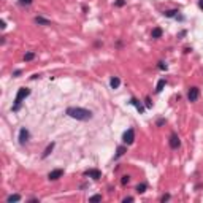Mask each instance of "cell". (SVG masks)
Masks as SVG:
<instances>
[{
	"label": "cell",
	"instance_id": "cell-1",
	"mask_svg": "<svg viewBox=\"0 0 203 203\" xmlns=\"http://www.w3.org/2000/svg\"><path fill=\"white\" fill-rule=\"evenodd\" d=\"M70 117L76 121H90L92 119V111L90 110H86V108H76V106H70L67 108L65 111Z\"/></svg>",
	"mask_w": 203,
	"mask_h": 203
},
{
	"label": "cell",
	"instance_id": "cell-2",
	"mask_svg": "<svg viewBox=\"0 0 203 203\" xmlns=\"http://www.w3.org/2000/svg\"><path fill=\"white\" fill-rule=\"evenodd\" d=\"M30 95V89L29 87H21V89L18 90V94H16L14 97V102H13V106H11V111H19V108H21L22 105V100L27 99V97Z\"/></svg>",
	"mask_w": 203,
	"mask_h": 203
},
{
	"label": "cell",
	"instance_id": "cell-3",
	"mask_svg": "<svg viewBox=\"0 0 203 203\" xmlns=\"http://www.w3.org/2000/svg\"><path fill=\"white\" fill-rule=\"evenodd\" d=\"M122 141H124V144H132V143H133V141H135V130H133V128H127V130L124 132Z\"/></svg>",
	"mask_w": 203,
	"mask_h": 203
},
{
	"label": "cell",
	"instance_id": "cell-4",
	"mask_svg": "<svg viewBox=\"0 0 203 203\" xmlns=\"http://www.w3.org/2000/svg\"><path fill=\"white\" fill-rule=\"evenodd\" d=\"M198 97H200V89H198V87L194 86L187 90V100L189 102H197Z\"/></svg>",
	"mask_w": 203,
	"mask_h": 203
},
{
	"label": "cell",
	"instance_id": "cell-5",
	"mask_svg": "<svg viewBox=\"0 0 203 203\" xmlns=\"http://www.w3.org/2000/svg\"><path fill=\"white\" fill-rule=\"evenodd\" d=\"M29 138H30V132L27 130L26 127H21V130H19V137H18L19 144H26L27 141H29Z\"/></svg>",
	"mask_w": 203,
	"mask_h": 203
},
{
	"label": "cell",
	"instance_id": "cell-6",
	"mask_svg": "<svg viewBox=\"0 0 203 203\" xmlns=\"http://www.w3.org/2000/svg\"><path fill=\"white\" fill-rule=\"evenodd\" d=\"M168 143H170V148L171 149H178L179 146H181V141H179V137L176 132H173V133L170 135V140H168Z\"/></svg>",
	"mask_w": 203,
	"mask_h": 203
},
{
	"label": "cell",
	"instance_id": "cell-7",
	"mask_svg": "<svg viewBox=\"0 0 203 203\" xmlns=\"http://www.w3.org/2000/svg\"><path fill=\"white\" fill-rule=\"evenodd\" d=\"M62 176H64V170H62V168H57V170L49 171L48 179H49V181H57V179H59V178H62Z\"/></svg>",
	"mask_w": 203,
	"mask_h": 203
},
{
	"label": "cell",
	"instance_id": "cell-8",
	"mask_svg": "<svg viewBox=\"0 0 203 203\" xmlns=\"http://www.w3.org/2000/svg\"><path fill=\"white\" fill-rule=\"evenodd\" d=\"M84 176H89V178H92V179H100L102 178V171L100 170H97V168H92V170H87V171H84Z\"/></svg>",
	"mask_w": 203,
	"mask_h": 203
},
{
	"label": "cell",
	"instance_id": "cell-9",
	"mask_svg": "<svg viewBox=\"0 0 203 203\" xmlns=\"http://www.w3.org/2000/svg\"><path fill=\"white\" fill-rule=\"evenodd\" d=\"M128 103H130V105H133V106H135V108H137V110H138V113H140V114H143V113H144V106H143V105H141V102H140V100H137V99H135V97H132Z\"/></svg>",
	"mask_w": 203,
	"mask_h": 203
},
{
	"label": "cell",
	"instance_id": "cell-10",
	"mask_svg": "<svg viewBox=\"0 0 203 203\" xmlns=\"http://www.w3.org/2000/svg\"><path fill=\"white\" fill-rule=\"evenodd\" d=\"M162 33H164V30H162L160 27H154V29H152V32H151V37L157 40V38H160V37H162Z\"/></svg>",
	"mask_w": 203,
	"mask_h": 203
},
{
	"label": "cell",
	"instance_id": "cell-11",
	"mask_svg": "<svg viewBox=\"0 0 203 203\" xmlns=\"http://www.w3.org/2000/svg\"><path fill=\"white\" fill-rule=\"evenodd\" d=\"M165 84H167V81H165V78H160V79H159V83H157V86H155V92H157V94H160L162 90H164Z\"/></svg>",
	"mask_w": 203,
	"mask_h": 203
},
{
	"label": "cell",
	"instance_id": "cell-12",
	"mask_svg": "<svg viewBox=\"0 0 203 203\" xmlns=\"http://www.w3.org/2000/svg\"><path fill=\"white\" fill-rule=\"evenodd\" d=\"M110 86H111V89H117V87L121 86V79L117 76H113L110 79Z\"/></svg>",
	"mask_w": 203,
	"mask_h": 203
},
{
	"label": "cell",
	"instance_id": "cell-13",
	"mask_svg": "<svg viewBox=\"0 0 203 203\" xmlns=\"http://www.w3.org/2000/svg\"><path fill=\"white\" fill-rule=\"evenodd\" d=\"M178 14H179L178 10H168V11H165V13H164L165 18H178Z\"/></svg>",
	"mask_w": 203,
	"mask_h": 203
},
{
	"label": "cell",
	"instance_id": "cell-14",
	"mask_svg": "<svg viewBox=\"0 0 203 203\" xmlns=\"http://www.w3.org/2000/svg\"><path fill=\"white\" fill-rule=\"evenodd\" d=\"M33 21L37 22V24H40V26H49L51 22L48 21V19H45V18H41V16H37L35 19H33Z\"/></svg>",
	"mask_w": 203,
	"mask_h": 203
},
{
	"label": "cell",
	"instance_id": "cell-15",
	"mask_svg": "<svg viewBox=\"0 0 203 203\" xmlns=\"http://www.w3.org/2000/svg\"><path fill=\"white\" fill-rule=\"evenodd\" d=\"M54 146H56V143H51V144H48V148L45 149V152H43V155H41V157H43V159H46V157H48V155L51 154V152H52Z\"/></svg>",
	"mask_w": 203,
	"mask_h": 203
},
{
	"label": "cell",
	"instance_id": "cell-16",
	"mask_svg": "<svg viewBox=\"0 0 203 203\" xmlns=\"http://www.w3.org/2000/svg\"><path fill=\"white\" fill-rule=\"evenodd\" d=\"M126 151H127V148H126V146H119V148H117V151H116V155H114V159L122 157V155L126 154Z\"/></svg>",
	"mask_w": 203,
	"mask_h": 203
},
{
	"label": "cell",
	"instance_id": "cell-17",
	"mask_svg": "<svg viewBox=\"0 0 203 203\" xmlns=\"http://www.w3.org/2000/svg\"><path fill=\"white\" fill-rule=\"evenodd\" d=\"M19 200H21V195H19V194H13V195H8V197H6V202H8V203L19 202Z\"/></svg>",
	"mask_w": 203,
	"mask_h": 203
},
{
	"label": "cell",
	"instance_id": "cell-18",
	"mask_svg": "<svg viewBox=\"0 0 203 203\" xmlns=\"http://www.w3.org/2000/svg\"><path fill=\"white\" fill-rule=\"evenodd\" d=\"M33 59H35V52H32V51L26 52V56H24V60H26V62H30V60H33Z\"/></svg>",
	"mask_w": 203,
	"mask_h": 203
},
{
	"label": "cell",
	"instance_id": "cell-19",
	"mask_svg": "<svg viewBox=\"0 0 203 203\" xmlns=\"http://www.w3.org/2000/svg\"><path fill=\"white\" fill-rule=\"evenodd\" d=\"M146 189H148V186L144 184V182H141V184H138V186H137V189H135V191H137L138 194H143V192L146 191Z\"/></svg>",
	"mask_w": 203,
	"mask_h": 203
},
{
	"label": "cell",
	"instance_id": "cell-20",
	"mask_svg": "<svg viewBox=\"0 0 203 203\" xmlns=\"http://www.w3.org/2000/svg\"><path fill=\"white\" fill-rule=\"evenodd\" d=\"M32 2L33 0H18V3L21 6H29V5H32Z\"/></svg>",
	"mask_w": 203,
	"mask_h": 203
},
{
	"label": "cell",
	"instance_id": "cell-21",
	"mask_svg": "<svg viewBox=\"0 0 203 203\" xmlns=\"http://www.w3.org/2000/svg\"><path fill=\"white\" fill-rule=\"evenodd\" d=\"M128 181H130V176H128V175H124L122 179H121V184L126 186V184H128Z\"/></svg>",
	"mask_w": 203,
	"mask_h": 203
},
{
	"label": "cell",
	"instance_id": "cell-22",
	"mask_svg": "<svg viewBox=\"0 0 203 203\" xmlns=\"http://www.w3.org/2000/svg\"><path fill=\"white\" fill-rule=\"evenodd\" d=\"M89 202H102V195H92L89 198Z\"/></svg>",
	"mask_w": 203,
	"mask_h": 203
},
{
	"label": "cell",
	"instance_id": "cell-23",
	"mask_svg": "<svg viewBox=\"0 0 203 203\" xmlns=\"http://www.w3.org/2000/svg\"><path fill=\"white\" fill-rule=\"evenodd\" d=\"M159 68H160V70H167V64H165V62H159Z\"/></svg>",
	"mask_w": 203,
	"mask_h": 203
},
{
	"label": "cell",
	"instance_id": "cell-24",
	"mask_svg": "<svg viewBox=\"0 0 203 203\" xmlns=\"http://www.w3.org/2000/svg\"><path fill=\"white\" fill-rule=\"evenodd\" d=\"M151 106H152V102L149 97H146V108H151Z\"/></svg>",
	"mask_w": 203,
	"mask_h": 203
},
{
	"label": "cell",
	"instance_id": "cell-25",
	"mask_svg": "<svg viewBox=\"0 0 203 203\" xmlns=\"http://www.w3.org/2000/svg\"><path fill=\"white\" fill-rule=\"evenodd\" d=\"M124 5H126L124 0H117V2H116V6H124Z\"/></svg>",
	"mask_w": 203,
	"mask_h": 203
},
{
	"label": "cell",
	"instance_id": "cell-26",
	"mask_svg": "<svg viewBox=\"0 0 203 203\" xmlns=\"http://www.w3.org/2000/svg\"><path fill=\"white\" fill-rule=\"evenodd\" d=\"M160 200H162V202H167V200H170V195H168V194H167V195H164V197H162Z\"/></svg>",
	"mask_w": 203,
	"mask_h": 203
},
{
	"label": "cell",
	"instance_id": "cell-27",
	"mask_svg": "<svg viewBox=\"0 0 203 203\" xmlns=\"http://www.w3.org/2000/svg\"><path fill=\"white\" fill-rule=\"evenodd\" d=\"M122 202H124V203H127V202H133V197H126Z\"/></svg>",
	"mask_w": 203,
	"mask_h": 203
},
{
	"label": "cell",
	"instance_id": "cell-28",
	"mask_svg": "<svg viewBox=\"0 0 203 203\" xmlns=\"http://www.w3.org/2000/svg\"><path fill=\"white\" fill-rule=\"evenodd\" d=\"M0 27H2V29H6V22L3 21V19H2V21H0Z\"/></svg>",
	"mask_w": 203,
	"mask_h": 203
},
{
	"label": "cell",
	"instance_id": "cell-29",
	"mask_svg": "<svg viewBox=\"0 0 203 203\" xmlns=\"http://www.w3.org/2000/svg\"><path fill=\"white\" fill-rule=\"evenodd\" d=\"M162 124H165V119H159L157 121V126H162Z\"/></svg>",
	"mask_w": 203,
	"mask_h": 203
},
{
	"label": "cell",
	"instance_id": "cell-30",
	"mask_svg": "<svg viewBox=\"0 0 203 203\" xmlns=\"http://www.w3.org/2000/svg\"><path fill=\"white\" fill-rule=\"evenodd\" d=\"M198 8L203 10V0H198Z\"/></svg>",
	"mask_w": 203,
	"mask_h": 203
},
{
	"label": "cell",
	"instance_id": "cell-31",
	"mask_svg": "<svg viewBox=\"0 0 203 203\" xmlns=\"http://www.w3.org/2000/svg\"><path fill=\"white\" fill-rule=\"evenodd\" d=\"M13 75H14V76H19V75H21V70H16V72L13 73Z\"/></svg>",
	"mask_w": 203,
	"mask_h": 203
}]
</instances>
